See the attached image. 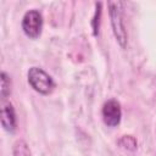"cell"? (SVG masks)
<instances>
[{"label":"cell","mask_w":156,"mask_h":156,"mask_svg":"<svg viewBox=\"0 0 156 156\" xmlns=\"http://www.w3.org/2000/svg\"><path fill=\"white\" fill-rule=\"evenodd\" d=\"M28 83L38 93L43 95L50 94L55 88V82L44 69L39 67H32L28 71Z\"/></svg>","instance_id":"6da1fadb"},{"label":"cell","mask_w":156,"mask_h":156,"mask_svg":"<svg viewBox=\"0 0 156 156\" xmlns=\"http://www.w3.org/2000/svg\"><path fill=\"white\" fill-rule=\"evenodd\" d=\"M110 7V17H111V24L113 28L115 37L117 38L119 45L122 48L126 46L127 44V33L124 29V23H123V16H122V6L123 4L121 1H110L108 4Z\"/></svg>","instance_id":"7a4b0ae2"},{"label":"cell","mask_w":156,"mask_h":156,"mask_svg":"<svg viewBox=\"0 0 156 156\" xmlns=\"http://www.w3.org/2000/svg\"><path fill=\"white\" fill-rule=\"evenodd\" d=\"M43 28V17L38 10H29L22 18V29L30 39H37Z\"/></svg>","instance_id":"3957f363"},{"label":"cell","mask_w":156,"mask_h":156,"mask_svg":"<svg viewBox=\"0 0 156 156\" xmlns=\"http://www.w3.org/2000/svg\"><path fill=\"white\" fill-rule=\"evenodd\" d=\"M121 117L122 110L119 102L115 99L107 100L102 106V118L105 124L108 127H116L121 122Z\"/></svg>","instance_id":"277c9868"},{"label":"cell","mask_w":156,"mask_h":156,"mask_svg":"<svg viewBox=\"0 0 156 156\" xmlns=\"http://www.w3.org/2000/svg\"><path fill=\"white\" fill-rule=\"evenodd\" d=\"M1 124L5 130L12 133L16 129V115L11 102H2L1 106Z\"/></svg>","instance_id":"5b68a950"},{"label":"cell","mask_w":156,"mask_h":156,"mask_svg":"<svg viewBox=\"0 0 156 156\" xmlns=\"http://www.w3.org/2000/svg\"><path fill=\"white\" fill-rule=\"evenodd\" d=\"M11 93V80L6 72H1V98L2 100L6 99L7 95Z\"/></svg>","instance_id":"8992f818"},{"label":"cell","mask_w":156,"mask_h":156,"mask_svg":"<svg viewBox=\"0 0 156 156\" xmlns=\"http://www.w3.org/2000/svg\"><path fill=\"white\" fill-rule=\"evenodd\" d=\"M13 155L15 156H30V151H29L27 144L23 140H20L15 144Z\"/></svg>","instance_id":"52a82bcc"},{"label":"cell","mask_w":156,"mask_h":156,"mask_svg":"<svg viewBox=\"0 0 156 156\" xmlns=\"http://www.w3.org/2000/svg\"><path fill=\"white\" fill-rule=\"evenodd\" d=\"M121 140L126 141V144H119L123 149H127V150H130V151H133V150L136 149V141H135V139H134L133 136H130V135H124Z\"/></svg>","instance_id":"ba28073f"}]
</instances>
